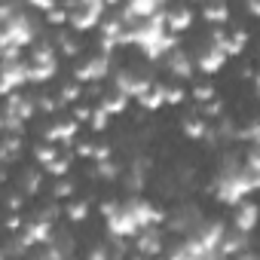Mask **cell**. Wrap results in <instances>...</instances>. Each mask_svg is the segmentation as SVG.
Listing matches in <instances>:
<instances>
[{
    "mask_svg": "<svg viewBox=\"0 0 260 260\" xmlns=\"http://www.w3.org/2000/svg\"><path fill=\"white\" fill-rule=\"evenodd\" d=\"M202 19H205V22H211L214 28H220L223 22H230V10L214 4V7H205V10H202Z\"/></svg>",
    "mask_w": 260,
    "mask_h": 260,
    "instance_id": "cell-24",
    "label": "cell"
},
{
    "mask_svg": "<svg viewBox=\"0 0 260 260\" xmlns=\"http://www.w3.org/2000/svg\"><path fill=\"white\" fill-rule=\"evenodd\" d=\"M153 89V83L144 77V74H138V71H116L113 74V92H119V95H125V98H141L144 92H150Z\"/></svg>",
    "mask_w": 260,
    "mask_h": 260,
    "instance_id": "cell-3",
    "label": "cell"
},
{
    "mask_svg": "<svg viewBox=\"0 0 260 260\" xmlns=\"http://www.w3.org/2000/svg\"><path fill=\"white\" fill-rule=\"evenodd\" d=\"M128 101L132 98H125V95H119V92H107L104 98H101V110L104 113H110V116H116V113H125V107H128Z\"/></svg>",
    "mask_w": 260,
    "mask_h": 260,
    "instance_id": "cell-18",
    "label": "cell"
},
{
    "mask_svg": "<svg viewBox=\"0 0 260 260\" xmlns=\"http://www.w3.org/2000/svg\"><path fill=\"white\" fill-rule=\"evenodd\" d=\"M92 113H95V107H86V104H77L74 107V119L77 122H92Z\"/></svg>",
    "mask_w": 260,
    "mask_h": 260,
    "instance_id": "cell-37",
    "label": "cell"
},
{
    "mask_svg": "<svg viewBox=\"0 0 260 260\" xmlns=\"http://www.w3.org/2000/svg\"><path fill=\"white\" fill-rule=\"evenodd\" d=\"M122 205H125V211H128V214H132V217L138 220V226H141V233L153 226V217H156V208H153V205H150L147 199H141V196H132V199H128V202H122Z\"/></svg>",
    "mask_w": 260,
    "mask_h": 260,
    "instance_id": "cell-9",
    "label": "cell"
},
{
    "mask_svg": "<svg viewBox=\"0 0 260 260\" xmlns=\"http://www.w3.org/2000/svg\"><path fill=\"white\" fill-rule=\"evenodd\" d=\"M162 104H166V86H153L150 92H144L138 98V107L141 110H159Z\"/></svg>",
    "mask_w": 260,
    "mask_h": 260,
    "instance_id": "cell-19",
    "label": "cell"
},
{
    "mask_svg": "<svg viewBox=\"0 0 260 260\" xmlns=\"http://www.w3.org/2000/svg\"><path fill=\"white\" fill-rule=\"evenodd\" d=\"M254 86H257V92H260V71H257V77H254Z\"/></svg>",
    "mask_w": 260,
    "mask_h": 260,
    "instance_id": "cell-42",
    "label": "cell"
},
{
    "mask_svg": "<svg viewBox=\"0 0 260 260\" xmlns=\"http://www.w3.org/2000/svg\"><path fill=\"white\" fill-rule=\"evenodd\" d=\"M245 43H248V31H245V28H236V31L230 34V40H226V46H223V52H226V58H230V55H242V49H245Z\"/></svg>",
    "mask_w": 260,
    "mask_h": 260,
    "instance_id": "cell-22",
    "label": "cell"
},
{
    "mask_svg": "<svg viewBox=\"0 0 260 260\" xmlns=\"http://www.w3.org/2000/svg\"><path fill=\"white\" fill-rule=\"evenodd\" d=\"M71 260H77V257H71Z\"/></svg>",
    "mask_w": 260,
    "mask_h": 260,
    "instance_id": "cell-43",
    "label": "cell"
},
{
    "mask_svg": "<svg viewBox=\"0 0 260 260\" xmlns=\"http://www.w3.org/2000/svg\"><path fill=\"white\" fill-rule=\"evenodd\" d=\"M58 150H61L58 144H34V150H31V153H34L37 166H40V169L46 172V169H49L52 162H58V159H61V156H58Z\"/></svg>",
    "mask_w": 260,
    "mask_h": 260,
    "instance_id": "cell-16",
    "label": "cell"
},
{
    "mask_svg": "<svg viewBox=\"0 0 260 260\" xmlns=\"http://www.w3.org/2000/svg\"><path fill=\"white\" fill-rule=\"evenodd\" d=\"M7 113L19 116L22 122H31L34 113H37V98H28L22 92H13V95H7Z\"/></svg>",
    "mask_w": 260,
    "mask_h": 260,
    "instance_id": "cell-8",
    "label": "cell"
},
{
    "mask_svg": "<svg viewBox=\"0 0 260 260\" xmlns=\"http://www.w3.org/2000/svg\"><path fill=\"white\" fill-rule=\"evenodd\" d=\"M68 169H71V156H61L58 162H52V166L46 169V175H49V178H58V181H64Z\"/></svg>",
    "mask_w": 260,
    "mask_h": 260,
    "instance_id": "cell-30",
    "label": "cell"
},
{
    "mask_svg": "<svg viewBox=\"0 0 260 260\" xmlns=\"http://www.w3.org/2000/svg\"><path fill=\"white\" fill-rule=\"evenodd\" d=\"M0 25H4V31H0L4 49H31L37 43V25H34V19L25 10L16 13L13 19H4Z\"/></svg>",
    "mask_w": 260,
    "mask_h": 260,
    "instance_id": "cell-1",
    "label": "cell"
},
{
    "mask_svg": "<svg viewBox=\"0 0 260 260\" xmlns=\"http://www.w3.org/2000/svg\"><path fill=\"white\" fill-rule=\"evenodd\" d=\"M68 13H71V31L83 34V31H92V28H101L104 22V4L101 0H86V4H64Z\"/></svg>",
    "mask_w": 260,
    "mask_h": 260,
    "instance_id": "cell-2",
    "label": "cell"
},
{
    "mask_svg": "<svg viewBox=\"0 0 260 260\" xmlns=\"http://www.w3.org/2000/svg\"><path fill=\"white\" fill-rule=\"evenodd\" d=\"M193 101L202 107V104H208V101H214V86L211 83H199V86H193Z\"/></svg>",
    "mask_w": 260,
    "mask_h": 260,
    "instance_id": "cell-28",
    "label": "cell"
},
{
    "mask_svg": "<svg viewBox=\"0 0 260 260\" xmlns=\"http://www.w3.org/2000/svg\"><path fill=\"white\" fill-rule=\"evenodd\" d=\"M74 156H80V159H95V144H92V141H77V144H74Z\"/></svg>",
    "mask_w": 260,
    "mask_h": 260,
    "instance_id": "cell-35",
    "label": "cell"
},
{
    "mask_svg": "<svg viewBox=\"0 0 260 260\" xmlns=\"http://www.w3.org/2000/svg\"><path fill=\"white\" fill-rule=\"evenodd\" d=\"M61 107V101L58 98H49V95H37V110L40 113H55Z\"/></svg>",
    "mask_w": 260,
    "mask_h": 260,
    "instance_id": "cell-34",
    "label": "cell"
},
{
    "mask_svg": "<svg viewBox=\"0 0 260 260\" xmlns=\"http://www.w3.org/2000/svg\"><path fill=\"white\" fill-rule=\"evenodd\" d=\"M80 98H83V86H80V83H64L61 92H58V101H61V104H74V107H77Z\"/></svg>",
    "mask_w": 260,
    "mask_h": 260,
    "instance_id": "cell-25",
    "label": "cell"
},
{
    "mask_svg": "<svg viewBox=\"0 0 260 260\" xmlns=\"http://www.w3.org/2000/svg\"><path fill=\"white\" fill-rule=\"evenodd\" d=\"M64 217H68L71 223H83V220L89 217V202H86V199L68 202V205H64Z\"/></svg>",
    "mask_w": 260,
    "mask_h": 260,
    "instance_id": "cell-23",
    "label": "cell"
},
{
    "mask_svg": "<svg viewBox=\"0 0 260 260\" xmlns=\"http://www.w3.org/2000/svg\"><path fill=\"white\" fill-rule=\"evenodd\" d=\"M86 260H110V245H92Z\"/></svg>",
    "mask_w": 260,
    "mask_h": 260,
    "instance_id": "cell-36",
    "label": "cell"
},
{
    "mask_svg": "<svg viewBox=\"0 0 260 260\" xmlns=\"http://www.w3.org/2000/svg\"><path fill=\"white\" fill-rule=\"evenodd\" d=\"M107 233H110L113 239H132V236L138 239V236H141V226H138V220L128 214V211H125V205H122V208H119V214L107 220Z\"/></svg>",
    "mask_w": 260,
    "mask_h": 260,
    "instance_id": "cell-6",
    "label": "cell"
},
{
    "mask_svg": "<svg viewBox=\"0 0 260 260\" xmlns=\"http://www.w3.org/2000/svg\"><path fill=\"white\" fill-rule=\"evenodd\" d=\"M107 125H110V113H104L101 107H95V113H92V122H89V128H92V132H104Z\"/></svg>",
    "mask_w": 260,
    "mask_h": 260,
    "instance_id": "cell-32",
    "label": "cell"
},
{
    "mask_svg": "<svg viewBox=\"0 0 260 260\" xmlns=\"http://www.w3.org/2000/svg\"><path fill=\"white\" fill-rule=\"evenodd\" d=\"M119 172H122V169H119L116 162L107 159V162H98L95 172H92L89 178H92V181H107V184H113V181H119Z\"/></svg>",
    "mask_w": 260,
    "mask_h": 260,
    "instance_id": "cell-21",
    "label": "cell"
},
{
    "mask_svg": "<svg viewBox=\"0 0 260 260\" xmlns=\"http://www.w3.org/2000/svg\"><path fill=\"white\" fill-rule=\"evenodd\" d=\"M22 147H25V135H7V138H4V150H0L4 162L10 166V162L22 153Z\"/></svg>",
    "mask_w": 260,
    "mask_h": 260,
    "instance_id": "cell-20",
    "label": "cell"
},
{
    "mask_svg": "<svg viewBox=\"0 0 260 260\" xmlns=\"http://www.w3.org/2000/svg\"><path fill=\"white\" fill-rule=\"evenodd\" d=\"M199 116H202V119H214V116L220 119V116H223V101H220V98H214V101L202 104V107H199Z\"/></svg>",
    "mask_w": 260,
    "mask_h": 260,
    "instance_id": "cell-29",
    "label": "cell"
},
{
    "mask_svg": "<svg viewBox=\"0 0 260 260\" xmlns=\"http://www.w3.org/2000/svg\"><path fill=\"white\" fill-rule=\"evenodd\" d=\"M257 220H260V208H257V202H242V205H236V214H233V226H236V233H251L254 226H257Z\"/></svg>",
    "mask_w": 260,
    "mask_h": 260,
    "instance_id": "cell-10",
    "label": "cell"
},
{
    "mask_svg": "<svg viewBox=\"0 0 260 260\" xmlns=\"http://www.w3.org/2000/svg\"><path fill=\"white\" fill-rule=\"evenodd\" d=\"M236 260H260L257 254H242V257H236Z\"/></svg>",
    "mask_w": 260,
    "mask_h": 260,
    "instance_id": "cell-41",
    "label": "cell"
},
{
    "mask_svg": "<svg viewBox=\"0 0 260 260\" xmlns=\"http://www.w3.org/2000/svg\"><path fill=\"white\" fill-rule=\"evenodd\" d=\"M135 251L141 254V257H159L162 254V233L156 230V226H150V230H144L138 239H135Z\"/></svg>",
    "mask_w": 260,
    "mask_h": 260,
    "instance_id": "cell-11",
    "label": "cell"
},
{
    "mask_svg": "<svg viewBox=\"0 0 260 260\" xmlns=\"http://www.w3.org/2000/svg\"><path fill=\"white\" fill-rule=\"evenodd\" d=\"M55 74H58V64H43V68H31V83L43 86V83H49V80H52Z\"/></svg>",
    "mask_w": 260,
    "mask_h": 260,
    "instance_id": "cell-26",
    "label": "cell"
},
{
    "mask_svg": "<svg viewBox=\"0 0 260 260\" xmlns=\"http://www.w3.org/2000/svg\"><path fill=\"white\" fill-rule=\"evenodd\" d=\"M25 199H28L25 193H10V211H13V214H19V211H22V205H25Z\"/></svg>",
    "mask_w": 260,
    "mask_h": 260,
    "instance_id": "cell-38",
    "label": "cell"
},
{
    "mask_svg": "<svg viewBox=\"0 0 260 260\" xmlns=\"http://www.w3.org/2000/svg\"><path fill=\"white\" fill-rule=\"evenodd\" d=\"M110 153H113V150H110V144H98V147H95V162H107V159H110Z\"/></svg>",
    "mask_w": 260,
    "mask_h": 260,
    "instance_id": "cell-39",
    "label": "cell"
},
{
    "mask_svg": "<svg viewBox=\"0 0 260 260\" xmlns=\"http://www.w3.org/2000/svg\"><path fill=\"white\" fill-rule=\"evenodd\" d=\"M245 166L260 178V144H251V147H248V153H245Z\"/></svg>",
    "mask_w": 260,
    "mask_h": 260,
    "instance_id": "cell-31",
    "label": "cell"
},
{
    "mask_svg": "<svg viewBox=\"0 0 260 260\" xmlns=\"http://www.w3.org/2000/svg\"><path fill=\"white\" fill-rule=\"evenodd\" d=\"M169 74H175L178 80H190L196 74V58L190 52H184V49H175L169 55Z\"/></svg>",
    "mask_w": 260,
    "mask_h": 260,
    "instance_id": "cell-12",
    "label": "cell"
},
{
    "mask_svg": "<svg viewBox=\"0 0 260 260\" xmlns=\"http://www.w3.org/2000/svg\"><path fill=\"white\" fill-rule=\"evenodd\" d=\"M19 187H22L25 196H37L40 187H43V172L40 169H25L22 178H19Z\"/></svg>",
    "mask_w": 260,
    "mask_h": 260,
    "instance_id": "cell-17",
    "label": "cell"
},
{
    "mask_svg": "<svg viewBox=\"0 0 260 260\" xmlns=\"http://www.w3.org/2000/svg\"><path fill=\"white\" fill-rule=\"evenodd\" d=\"M181 132H184L190 141H205L208 132H211V122L202 119V116H187V119L181 122Z\"/></svg>",
    "mask_w": 260,
    "mask_h": 260,
    "instance_id": "cell-15",
    "label": "cell"
},
{
    "mask_svg": "<svg viewBox=\"0 0 260 260\" xmlns=\"http://www.w3.org/2000/svg\"><path fill=\"white\" fill-rule=\"evenodd\" d=\"M226 64V52L220 49V46H205V49H199V55H196V71L199 74H217L220 68Z\"/></svg>",
    "mask_w": 260,
    "mask_h": 260,
    "instance_id": "cell-7",
    "label": "cell"
},
{
    "mask_svg": "<svg viewBox=\"0 0 260 260\" xmlns=\"http://www.w3.org/2000/svg\"><path fill=\"white\" fill-rule=\"evenodd\" d=\"M74 193H77V181H71V178H64V181H58V184L52 187V199H58V202L71 199Z\"/></svg>",
    "mask_w": 260,
    "mask_h": 260,
    "instance_id": "cell-27",
    "label": "cell"
},
{
    "mask_svg": "<svg viewBox=\"0 0 260 260\" xmlns=\"http://www.w3.org/2000/svg\"><path fill=\"white\" fill-rule=\"evenodd\" d=\"M193 10L190 7H175V10H166V28H169V34H181V31H187L190 25H193Z\"/></svg>",
    "mask_w": 260,
    "mask_h": 260,
    "instance_id": "cell-14",
    "label": "cell"
},
{
    "mask_svg": "<svg viewBox=\"0 0 260 260\" xmlns=\"http://www.w3.org/2000/svg\"><path fill=\"white\" fill-rule=\"evenodd\" d=\"M245 10H248V13H251V16H260V4H248V7H245Z\"/></svg>",
    "mask_w": 260,
    "mask_h": 260,
    "instance_id": "cell-40",
    "label": "cell"
},
{
    "mask_svg": "<svg viewBox=\"0 0 260 260\" xmlns=\"http://www.w3.org/2000/svg\"><path fill=\"white\" fill-rule=\"evenodd\" d=\"M110 74V55H92V58H86V61H80L77 68H74V83H101L104 77Z\"/></svg>",
    "mask_w": 260,
    "mask_h": 260,
    "instance_id": "cell-4",
    "label": "cell"
},
{
    "mask_svg": "<svg viewBox=\"0 0 260 260\" xmlns=\"http://www.w3.org/2000/svg\"><path fill=\"white\" fill-rule=\"evenodd\" d=\"M184 98H187L184 86H166V104L178 107V104H184Z\"/></svg>",
    "mask_w": 260,
    "mask_h": 260,
    "instance_id": "cell-33",
    "label": "cell"
},
{
    "mask_svg": "<svg viewBox=\"0 0 260 260\" xmlns=\"http://www.w3.org/2000/svg\"><path fill=\"white\" fill-rule=\"evenodd\" d=\"M242 254H248V236H245V233H226L223 242H220V248H217V257L236 260V257H242Z\"/></svg>",
    "mask_w": 260,
    "mask_h": 260,
    "instance_id": "cell-13",
    "label": "cell"
},
{
    "mask_svg": "<svg viewBox=\"0 0 260 260\" xmlns=\"http://www.w3.org/2000/svg\"><path fill=\"white\" fill-rule=\"evenodd\" d=\"M25 83H31V64L22 58V61H4V95H13L19 92Z\"/></svg>",
    "mask_w": 260,
    "mask_h": 260,
    "instance_id": "cell-5",
    "label": "cell"
}]
</instances>
